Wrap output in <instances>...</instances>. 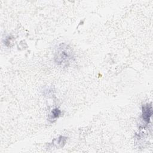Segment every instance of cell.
Listing matches in <instances>:
<instances>
[{
	"label": "cell",
	"mask_w": 153,
	"mask_h": 153,
	"mask_svg": "<svg viewBox=\"0 0 153 153\" xmlns=\"http://www.w3.org/2000/svg\"><path fill=\"white\" fill-rule=\"evenodd\" d=\"M72 57V52L70 48L66 45H62L61 47L58 48L57 52L56 53L55 62L58 65H66L69 63Z\"/></svg>",
	"instance_id": "6da1fadb"
},
{
	"label": "cell",
	"mask_w": 153,
	"mask_h": 153,
	"mask_svg": "<svg viewBox=\"0 0 153 153\" xmlns=\"http://www.w3.org/2000/svg\"><path fill=\"white\" fill-rule=\"evenodd\" d=\"M152 114V109L151 104L147 103L142 106V118L143 121L148 124L150 120V118Z\"/></svg>",
	"instance_id": "7a4b0ae2"
},
{
	"label": "cell",
	"mask_w": 153,
	"mask_h": 153,
	"mask_svg": "<svg viewBox=\"0 0 153 153\" xmlns=\"http://www.w3.org/2000/svg\"><path fill=\"white\" fill-rule=\"evenodd\" d=\"M60 111L57 108H55L51 111V119H54V118H58L59 116L60 115Z\"/></svg>",
	"instance_id": "3957f363"
}]
</instances>
